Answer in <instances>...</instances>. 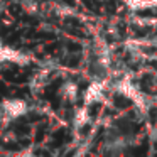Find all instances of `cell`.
<instances>
[{"mask_svg": "<svg viewBox=\"0 0 157 157\" xmlns=\"http://www.w3.org/2000/svg\"><path fill=\"white\" fill-rule=\"evenodd\" d=\"M61 96L64 100H68V101H76V98H78V85L73 81H66L64 85L61 86Z\"/></svg>", "mask_w": 157, "mask_h": 157, "instance_id": "8992f818", "label": "cell"}, {"mask_svg": "<svg viewBox=\"0 0 157 157\" xmlns=\"http://www.w3.org/2000/svg\"><path fill=\"white\" fill-rule=\"evenodd\" d=\"M103 93H105V83L101 81H93L91 85L86 88L85 95H83V101L86 106L93 105V103H98L103 98Z\"/></svg>", "mask_w": 157, "mask_h": 157, "instance_id": "3957f363", "label": "cell"}, {"mask_svg": "<svg viewBox=\"0 0 157 157\" xmlns=\"http://www.w3.org/2000/svg\"><path fill=\"white\" fill-rule=\"evenodd\" d=\"M2 63L15 64V66H29L32 64V58L29 54H25L24 51H21V49L0 42V64Z\"/></svg>", "mask_w": 157, "mask_h": 157, "instance_id": "7a4b0ae2", "label": "cell"}, {"mask_svg": "<svg viewBox=\"0 0 157 157\" xmlns=\"http://www.w3.org/2000/svg\"><path fill=\"white\" fill-rule=\"evenodd\" d=\"M49 78H51V76H49V71H46V69L36 73L31 79V90L32 91H41V90L46 88V85L49 83Z\"/></svg>", "mask_w": 157, "mask_h": 157, "instance_id": "277c9868", "label": "cell"}, {"mask_svg": "<svg viewBox=\"0 0 157 157\" xmlns=\"http://www.w3.org/2000/svg\"><path fill=\"white\" fill-rule=\"evenodd\" d=\"M88 122H90L88 106L83 105V106H79V108H76L75 117H73V125H75V128H83Z\"/></svg>", "mask_w": 157, "mask_h": 157, "instance_id": "5b68a950", "label": "cell"}, {"mask_svg": "<svg viewBox=\"0 0 157 157\" xmlns=\"http://www.w3.org/2000/svg\"><path fill=\"white\" fill-rule=\"evenodd\" d=\"M21 7L27 14H36L41 7V0H21Z\"/></svg>", "mask_w": 157, "mask_h": 157, "instance_id": "ba28073f", "label": "cell"}, {"mask_svg": "<svg viewBox=\"0 0 157 157\" xmlns=\"http://www.w3.org/2000/svg\"><path fill=\"white\" fill-rule=\"evenodd\" d=\"M29 113V103L24 98H5L0 101V123H7L19 120Z\"/></svg>", "mask_w": 157, "mask_h": 157, "instance_id": "6da1fadb", "label": "cell"}, {"mask_svg": "<svg viewBox=\"0 0 157 157\" xmlns=\"http://www.w3.org/2000/svg\"><path fill=\"white\" fill-rule=\"evenodd\" d=\"M130 10H144V9H155L157 0H125Z\"/></svg>", "mask_w": 157, "mask_h": 157, "instance_id": "52a82bcc", "label": "cell"}]
</instances>
